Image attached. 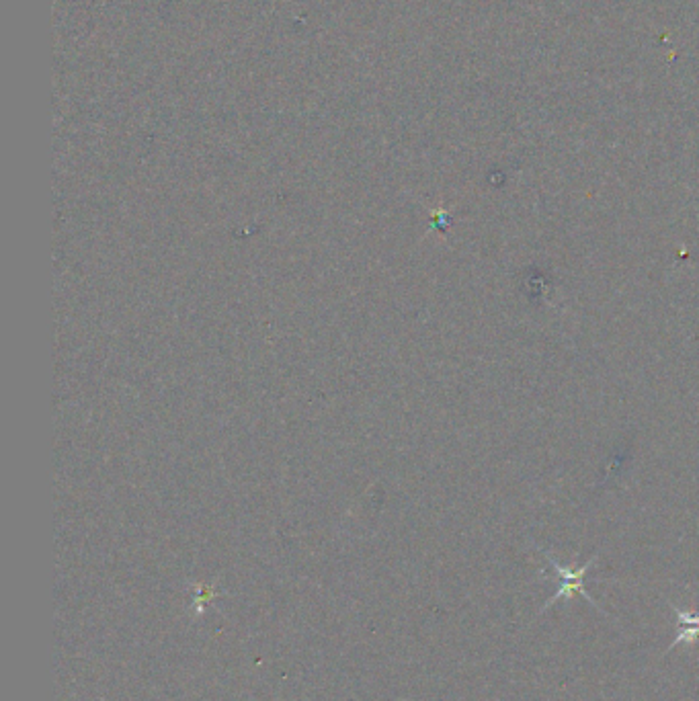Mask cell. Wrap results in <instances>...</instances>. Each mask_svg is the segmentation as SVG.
<instances>
[{
	"label": "cell",
	"instance_id": "cell-1",
	"mask_svg": "<svg viewBox=\"0 0 699 701\" xmlns=\"http://www.w3.org/2000/svg\"><path fill=\"white\" fill-rule=\"evenodd\" d=\"M546 554V560L552 564V568L556 570V574H558V579H560V587H558V591H556V595L554 597H550L548 601H546V605L540 609V613H544L546 609H550L556 601H560V599H570L572 595H581L583 599H587L595 609H599V611H603L595 601H593V597L585 591V585H583V579H585V574L591 570V566H593V562L597 560V556H593L587 564H583L581 568H570V566H562L560 562H556V558L554 556H550L548 552H544Z\"/></svg>",
	"mask_w": 699,
	"mask_h": 701
},
{
	"label": "cell",
	"instance_id": "cell-2",
	"mask_svg": "<svg viewBox=\"0 0 699 701\" xmlns=\"http://www.w3.org/2000/svg\"><path fill=\"white\" fill-rule=\"evenodd\" d=\"M673 611L677 615V636L675 642L669 646V652L681 644H695L699 640V611L687 613L673 605Z\"/></svg>",
	"mask_w": 699,
	"mask_h": 701
}]
</instances>
